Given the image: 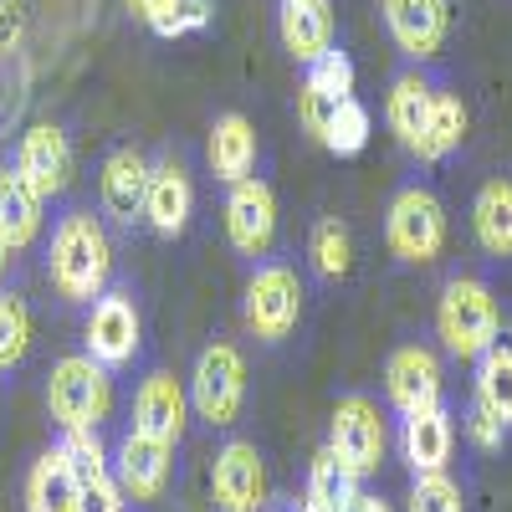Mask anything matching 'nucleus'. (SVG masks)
I'll return each instance as SVG.
<instances>
[{
    "label": "nucleus",
    "mask_w": 512,
    "mask_h": 512,
    "mask_svg": "<svg viewBox=\"0 0 512 512\" xmlns=\"http://www.w3.org/2000/svg\"><path fill=\"white\" fill-rule=\"evenodd\" d=\"M451 451H456V420L446 405H425L415 415H400V456L415 477L446 472Z\"/></svg>",
    "instance_id": "nucleus-19"
},
{
    "label": "nucleus",
    "mask_w": 512,
    "mask_h": 512,
    "mask_svg": "<svg viewBox=\"0 0 512 512\" xmlns=\"http://www.w3.org/2000/svg\"><path fill=\"white\" fill-rule=\"evenodd\" d=\"M144 195H149V159L144 149L123 144L103 159L98 169V200H103V216L113 226H134L144 221Z\"/></svg>",
    "instance_id": "nucleus-16"
},
{
    "label": "nucleus",
    "mask_w": 512,
    "mask_h": 512,
    "mask_svg": "<svg viewBox=\"0 0 512 512\" xmlns=\"http://www.w3.org/2000/svg\"><path fill=\"white\" fill-rule=\"evenodd\" d=\"M41 221H47V195H41L21 169H6V175H0V241L11 251H26V246H36Z\"/></svg>",
    "instance_id": "nucleus-21"
},
{
    "label": "nucleus",
    "mask_w": 512,
    "mask_h": 512,
    "mask_svg": "<svg viewBox=\"0 0 512 512\" xmlns=\"http://www.w3.org/2000/svg\"><path fill=\"white\" fill-rule=\"evenodd\" d=\"M466 123H472V113H466V98L451 93V88H436V103H431V123H425V144L415 159L425 164H441L451 159L461 144H466Z\"/></svg>",
    "instance_id": "nucleus-26"
},
{
    "label": "nucleus",
    "mask_w": 512,
    "mask_h": 512,
    "mask_svg": "<svg viewBox=\"0 0 512 512\" xmlns=\"http://www.w3.org/2000/svg\"><path fill=\"white\" fill-rule=\"evenodd\" d=\"M477 405H487L512 431V344H497L477 359Z\"/></svg>",
    "instance_id": "nucleus-28"
},
{
    "label": "nucleus",
    "mask_w": 512,
    "mask_h": 512,
    "mask_svg": "<svg viewBox=\"0 0 512 512\" xmlns=\"http://www.w3.org/2000/svg\"><path fill=\"white\" fill-rule=\"evenodd\" d=\"M123 6H128V11H134V16H139V21L149 26V16H154V11L164 6V0H123Z\"/></svg>",
    "instance_id": "nucleus-39"
},
{
    "label": "nucleus",
    "mask_w": 512,
    "mask_h": 512,
    "mask_svg": "<svg viewBox=\"0 0 512 512\" xmlns=\"http://www.w3.org/2000/svg\"><path fill=\"white\" fill-rule=\"evenodd\" d=\"M344 512H390V502L374 497V492H354V502H349Z\"/></svg>",
    "instance_id": "nucleus-38"
},
{
    "label": "nucleus",
    "mask_w": 512,
    "mask_h": 512,
    "mask_svg": "<svg viewBox=\"0 0 512 512\" xmlns=\"http://www.w3.org/2000/svg\"><path fill=\"white\" fill-rule=\"evenodd\" d=\"M113 477L123 487L128 502H164L169 492V477H175V446H164V441H149L139 431H123L118 451H113Z\"/></svg>",
    "instance_id": "nucleus-12"
},
{
    "label": "nucleus",
    "mask_w": 512,
    "mask_h": 512,
    "mask_svg": "<svg viewBox=\"0 0 512 512\" xmlns=\"http://www.w3.org/2000/svg\"><path fill=\"white\" fill-rule=\"evenodd\" d=\"M6 267H11V246L0 241V282H6Z\"/></svg>",
    "instance_id": "nucleus-40"
},
{
    "label": "nucleus",
    "mask_w": 512,
    "mask_h": 512,
    "mask_svg": "<svg viewBox=\"0 0 512 512\" xmlns=\"http://www.w3.org/2000/svg\"><path fill=\"white\" fill-rule=\"evenodd\" d=\"M77 477V512H128V497L113 477V456L98 431H62L57 441Z\"/></svg>",
    "instance_id": "nucleus-11"
},
{
    "label": "nucleus",
    "mask_w": 512,
    "mask_h": 512,
    "mask_svg": "<svg viewBox=\"0 0 512 512\" xmlns=\"http://www.w3.org/2000/svg\"><path fill=\"white\" fill-rule=\"evenodd\" d=\"M384 241L405 267H431L446 251V205L436 200V190L405 185L384 210Z\"/></svg>",
    "instance_id": "nucleus-5"
},
{
    "label": "nucleus",
    "mask_w": 512,
    "mask_h": 512,
    "mask_svg": "<svg viewBox=\"0 0 512 512\" xmlns=\"http://www.w3.org/2000/svg\"><path fill=\"white\" fill-rule=\"evenodd\" d=\"M328 451L359 482L379 477L384 456H390V425H384V410L369 395H344L328 415Z\"/></svg>",
    "instance_id": "nucleus-4"
},
{
    "label": "nucleus",
    "mask_w": 512,
    "mask_h": 512,
    "mask_svg": "<svg viewBox=\"0 0 512 512\" xmlns=\"http://www.w3.org/2000/svg\"><path fill=\"white\" fill-rule=\"evenodd\" d=\"M384 26H390L395 47L410 62H431L446 47V31H451V6L446 0H379Z\"/></svg>",
    "instance_id": "nucleus-15"
},
{
    "label": "nucleus",
    "mask_w": 512,
    "mask_h": 512,
    "mask_svg": "<svg viewBox=\"0 0 512 512\" xmlns=\"http://www.w3.org/2000/svg\"><path fill=\"white\" fill-rule=\"evenodd\" d=\"M472 231L487 256H512V180H487L472 200Z\"/></svg>",
    "instance_id": "nucleus-25"
},
{
    "label": "nucleus",
    "mask_w": 512,
    "mask_h": 512,
    "mask_svg": "<svg viewBox=\"0 0 512 512\" xmlns=\"http://www.w3.org/2000/svg\"><path fill=\"white\" fill-rule=\"evenodd\" d=\"M303 82H313V88H323V93H333V98H354V62H349V52H344V47H328V52L308 67Z\"/></svg>",
    "instance_id": "nucleus-34"
},
{
    "label": "nucleus",
    "mask_w": 512,
    "mask_h": 512,
    "mask_svg": "<svg viewBox=\"0 0 512 512\" xmlns=\"http://www.w3.org/2000/svg\"><path fill=\"white\" fill-rule=\"evenodd\" d=\"M210 497L221 512H267L272 482H267V461L256 451V441H226L210 466Z\"/></svg>",
    "instance_id": "nucleus-9"
},
{
    "label": "nucleus",
    "mask_w": 512,
    "mask_h": 512,
    "mask_svg": "<svg viewBox=\"0 0 512 512\" xmlns=\"http://www.w3.org/2000/svg\"><path fill=\"white\" fill-rule=\"evenodd\" d=\"M369 134H374L369 108L359 98H344V103H338V113H333V123H328V134H323V149L338 154V159H349V154H359L369 144Z\"/></svg>",
    "instance_id": "nucleus-30"
},
{
    "label": "nucleus",
    "mask_w": 512,
    "mask_h": 512,
    "mask_svg": "<svg viewBox=\"0 0 512 512\" xmlns=\"http://www.w3.org/2000/svg\"><path fill=\"white\" fill-rule=\"evenodd\" d=\"M26 349H31V313L21 297L0 292V374L16 369L26 359Z\"/></svg>",
    "instance_id": "nucleus-31"
},
{
    "label": "nucleus",
    "mask_w": 512,
    "mask_h": 512,
    "mask_svg": "<svg viewBox=\"0 0 512 512\" xmlns=\"http://www.w3.org/2000/svg\"><path fill=\"white\" fill-rule=\"evenodd\" d=\"M47 282L67 308H93L113 282V241L88 205H67L47 241Z\"/></svg>",
    "instance_id": "nucleus-1"
},
{
    "label": "nucleus",
    "mask_w": 512,
    "mask_h": 512,
    "mask_svg": "<svg viewBox=\"0 0 512 512\" xmlns=\"http://www.w3.org/2000/svg\"><path fill=\"white\" fill-rule=\"evenodd\" d=\"M338 103H344V98H333V93L313 88V82H303V88H297V123H303L308 134L323 144L328 123H333V113H338Z\"/></svg>",
    "instance_id": "nucleus-35"
},
{
    "label": "nucleus",
    "mask_w": 512,
    "mask_h": 512,
    "mask_svg": "<svg viewBox=\"0 0 512 512\" xmlns=\"http://www.w3.org/2000/svg\"><path fill=\"white\" fill-rule=\"evenodd\" d=\"M226 241L241 256H267L277 241V195L262 175H246L226 195Z\"/></svg>",
    "instance_id": "nucleus-13"
},
{
    "label": "nucleus",
    "mask_w": 512,
    "mask_h": 512,
    "mask_svg": "<svg viewBox=\"0 0 512 512\" xmlns=\"http://www.w3.org/2000/svg\"><path fill=\"white\" fill-rule=\"evenodd\" d=\"M267 512H277V507H267Z\"/></svg>",
    "instance_id": "nucleus-42"
},
{
    "label": "nucleus",
    "mask_w": 512,
    "mask_h": 512,
    "mask_svg": "<svg viewBox=\"0 0 512 512\" xmlns=\"http://www.w3.org/2000/svg\"><path fill=\"white\" fill-rule=\"evenodd\" d=\"M210 169H216V180L236 185L246 180L256 169V154H262V144H256V128L246 113H221L216 123H210Z\"/></svg>",
    "instance_id": "nucleus-23"
},
{
    "label": "nucleus",
    "mask_w": 512,
    "mask_h": 512,
    "mask_svg": "<svg viewBox=\"0 0 512 512\" xmlns=\"http://www.w3.org/2000/svg\"><path fill=\"white\" fill-rule=\"evenodd\" d=\"M297 512H318V507H308V502H303V507H297Z\"/></svg>",
    "instance_id": "nucleus-41"
},
{
    "label": "nucleus",
    "mask_w": 512,
    "mask_h": 512,
    "mask_svg": "<svg viewBox=\"0 0 512 512\" xmlns=\"http://www.w3.org/2000/svg\"><path fill=\"white\" fill-rule=\"evenodd\" d=\"M190 216H195V180H190V169L175 159V154H164L149 164V195H144V221L154 236L164 241H175L190 231Z\"/></svg>",
    "instance_id": "nucleus-14"
},
{
    "label": "nucleus",
    "mask_w": 512,
    "mask_h": 512,
    "mask_svg": "<svg viewBox=\"0 0 512 512\" xmlns=\"http://www.w3.org/2000/svg\"><path fill=\"white\" fill-rule=\"evenodd\" d=\"M47 410L62 431H98L113 410V374L88 354L57 359L47 379Z\"/></svg>",
    "instance_id": "nucleus-3"
},
{
    "label": "nucleus",
    "mask_w": 512,
    "mask_h": 512,
    "mask_svg": "<svg viewBox=\"0 0 512 512\" xmlns=\"http://www.w3.org/2000/svg\"><path fill=\"white\" fill-rule=\"evenodd\" d=\"M384 395L400 415H415L425 405H441V359L425 344H400L384 364Z\"/></svg>",
    "instance_id": "nucleus-17"
},
{
    "label": "nucleus",
    "mask_w": 512,
    "mask_h": 512,
    "mask_svg": "<svg viewBox=\"0 0 512 512\" xmlns=\"http://www.w3.org/2000/svg\"><path fill=\"white\" fill-rule=\"evenodd\" d=\"M431 103H436V88H431V77L425 72H400L390 82V98H384V123H390V134L420 154L425 144V123H431Z\"/></svg>",
    "instance_id": "nucleus-22"
},
{
    "label": "nucleus",
    "mask_w": 512,
    "mask_h": 512,
    "mask_svg": "<svg viewBox=\"0 0 512 512\" xmlns=\"http://www.w3.org/2000/svg\"><path fill=\"white\" fill-rule=\"evenodd\" d=\"M16 169L41 190V195H62L72 185V144L57 123H31L21 144H16Z\"/></svg>",
    "instance_id": "nucleus-18"
},
{
    "label": "nucleus",
    "mask_w": 512,
    "mask_h": 512,
    "mask_svg": "<svg viewBox=\"0 0 512 512\" xmlns=\"http://www.w3.org/2000/svg\"><path fill=\"white\" fill-rule=\"evenodd\" d=\"M436 333L451 359H482L502 338V308L492 287L477 277H451L436 303Z\"/></svg>",
    "instance_id": "nucleus-2"
},
{
    "label": "nucleus",
    "mask_w": 512,
    "mask_h": 512,
    "mask_svg": "<svg viewBox=\"0 0 512 512\" xmlns=\"http://www.w3.org/2000/svg\"><path fill=\"white\" fill-rule=\"evenodd\" d=\"M410 512H466V502L446 472H425L410 482Z\"/></svg>",
    "instance_id": "nucleus-33"
},
{
    "label": "nucleus",
    "mask_w": 512,
    "mask_h": 512,
    "mask_svg": "<svg viewBox=\"0 0 512 512\" xmlns=\"http://www.w3.org/2000/svg\"><path fill=\"white\" fill-rule=\"evenodd\" d=\"M144 349V318L128 287H108L98 303L88 308V323H82V354L98 359L108 374L128 369Z\"/></svg>",
    "instance_id": "nucleus-8"
},
{
    "label": "nucleus",
    "mask_w": 512,
    "mask_h": 512,
    "mask_svg": "<svg viewBox=\"0 0 512 512\" xmlns=\"http://www.w3.org/2000/svg\"><path fill=\"white\" fill-rule=\"evenodd\" d=\"M246 405V359L236 344H226V338H216V344H205L200 359H195V374H190V410L216 425V431H226V425H236Z\"/></svg>",
    "instance_id": "nucleus-7"
},
{
    "label": "nucleus",
    "mask_w": 512,
    "mask_h": 512,
    "mask_svg": "<svg viewBox=\"0 0 512 512\" xmlns=\"http://www.w3.org/2000/svg\"><path fill=\"white\" fill-rule=\"evenodd\" d=\"M466 436H472V446H477V451H502L507 425H502L487 405H477V400H472V410H466Z\"/></svg>",
    "instance_id": "nucleus-36"
},
{
    "label": "nucleus",
    "mask_w": 512,
    "mask_h": 512,
    "mask_svg": "<svg viewBox=\"0 0 512 512\" xmlns=\"http://www.w3.org/2000/svg\"><path fill=\"white\" fill-rule=\"evenodd\" d=\"M26 512H77V477L62 446H47L26 472Z\"/></svg>",
    "instance_id": "nucleus-24"
},
{
    "label": "nucleus",
    "mask_w": 512,
    "mask_h": 512,
    "mask_svg": "<svg viewBox=\"0 0 512 512\" xmlns=\"http://www.w3.org/2000/svg\"><path fill=\"white\" fill-rule=\"evenodd\" d=\"M277 36L292 62L313 67L333 47V0H282L277 6Z\"/></svg>",
    "instance_id": "nucleus-20"
},
{
    "label": "nucleus",
    "mask_w": 512,
    "mask_h": 512,
    "mask_svg": "<svg viewBox=\"0 0 512 512\" xmlns=\"http://www.w3.org/2000/svg\"><path fill=\"white\" fill-rule=\"evenodd\" d=\"M190 425V390L169 374V369H149L134 390V410H128V431H139L149 441L180 446Z\"/></svg>",
    "instance_id": "nucleus-10"
},
{
    "label": "nucleus",
    "mask_w": 512,
    "mask_h": 512,
    "mask_svg": "<svg viewBox=\"0 0 512 512\" xmlns=\"http://www.w3.org/2000/svg\"><path fill=\"white\" fill-rule=\"evenodd\" d=\"M354 492H359V477L344 472V466H338V456L323 446V451L313 456V466H308V492H303V502L318 507V512H344V507L354 502Z\"/></svg>",
    "instance_id": "nucleus-27"
},
{
    "label": "nucleus",
    "mask_w": 512,
    "mask_h": 512,
    "mask_svg": "<svg viewBox=\"0 0 512 512\" xmlns=\"http://www.w3.org/2000/svg\"><path fill=\"white\" fill-rule=\"evenodd\" d=\"M308 256H313V272L323 282H344L349 267H354V236H349V226L323 216L313 226V236H308Z\"/></svg>",
    "instance_id": "nucleus-29"
},
{
    "label": "nucleus",
    "mask_w": 512,
    "mask_h": 512,
    "mask_svg": "<svg viewBox=\"0 0 512 512\" xmlns=\"http://www.w3.org/2000/svg\"><path fill=\"white\" fill-rule=\"evenodd\" d=\"M21 36H26V6L21 0H0V57L16 52Z\"/></svg>",
    "instance_id": "nucleus-37"
},
{
    "label": "nucleus",
    "mask_w": 512,
    "mask_h": 512,
    "mask_svg": "<svg viewBox=\"0 0 512 512\" xmlns=\"http://www.w3.org/2000/svg\"><path fill=\"white\" fill-rule=\"evenodd\" d=\"M241 318L246 333L262 344H282L303 318V277L292 262H262L246 277V297H241Z\"/></svg>",
    "instance_id": "nucleus-6"
},
{
    "label": "nucleus",
    "mask_w": 512,
    "mask_h": 512,
    "mask_svg": "<svg viewBox=\"0 0 512 512\" xmlns=\"http://www.w3.org/2000/svg\"><path fill=\"white\" fill-rule=\"evenodd\" d=\"M210 0H164V6L149 16V31L164 36V41H180V36H195L210 26Z\"/></svg>",
    "instance_id": "nucleus-32"
}]
</instances>
